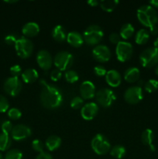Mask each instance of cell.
Returning <instances> with one entry per match:
<instances>
[{"instance_id": "obj_1", "label": "cell", "mask_w": 158, "mask_h": 159, "mask_svg": "<svg viewBox=\"0 0 158 159\" xmlns=\"http://www.w3.org/2000/svg\"><path fill=\"white\" fill-rule=\"evenodd\" d=\"M43 88L40 92V99L42 106L49 110H54L61 106L63 102V95L57 86L46 83L41 80Z\"/></svg>"}, {"instance_id": "obj_2", "label": "cell", "mask_w": 158, "mask_h": 159, "mask_svg": "<svg viewBox=\"0 0 158 159\" xmlns=\"http://www.w3.org/2000/svg\"><path fill=\"white\" fill-rule=\"evenodd\" d=\"M138 20L147 27L156 26L158 23V13L156 9L150 5H143L137 9L136 12Z\"/></svg>"}, {"instance_id": "obj_3", "label": "cell", "mask_w": 158, "mask_h": 159, "mask_svg": "<svg viewBox=\"0 0 158 159\" xmlns=\"http://www.w3.org/2000/svg\"><path fill=\"white\" fill-rule=\"evenodd\" d=\"M14 46L17 55L23 59L30 57L33 51V43L26 37H19Z\"/></svg>"}, {"instance_id": "obj_4", "label": "cell", "mask_w": 158, "mask_h": 159, "mask_svg": "<svg viewBox=\"0 0 158 159\" xmlns=\"http://www.w3.org/2000/svg\"><path fill=\"white\" fill-rule=\"evenodd\" d=\"M104 32L98 25H91L85 30L83 34L84 40L88 45H96L102 40Z\"/></svg>"}, {"instance_id": "obj_5", "label": "cell", "mask_w": 158, "mask_h": 159, "mask_svg": "<svg viewBox=\"0 0 158 159\" xmlns=\"http://www.w3.org/2000/svg\"><path fill=\"white\" fill-rule=\"evenodd\" d=\"M91 148L99 155H103L111 150V144L108 140L102 134H98L91 141Z\"/></svg>"}, {"instance_id": "obj_6", "label": "cell", "mask_w": 158, "mask_h": 159, "mask_svg": "<svg viewBox=\"0 0 158 159\" xmlns=\"http://www.w3.org/2000/svg\"><path fill=\"white\" fill-rule=\"evenodd\" d=\"M139 61L144 68H152L158 64V49L149 48L144 50L139 55Z\"/></svg>"}, {"instance_id": "obj_7", "label": "cell", "mask_w": 158, "mask_h": 159, "mask_svg": "<svg viewBox=\"0 0 158 159\" xmlns=\"http://www.w3.org/2000/svg\"><path fill=\"white\" fill-rule=\"evenodd\" d=\"M74 57L68 51H59L54 59V65L60 71H68L73 65Z\"/></svg>"}, {"instance_id": "obj_8", "label": "cell", "mask_w": 158, "mask_h": 159, "mask_svg": "<svg viewBox=\"0 0 158 159\" xmlns=\"http://www.w3.org/2000/svg\"><path fill=\"white\" fill-rule=\"evenodd\" d=\"M95 99L98 104L103 107H109L116 99L114 92L108 88L99 89L95 93Z\"/></svg>"}, {"instance_id": "obj_9", "label": "cell", "mask_w": 158, "mask_h": 159, "mask_svg": "<svg viewBox=\"0 0 158 159\" xmlns=\"http://www.w3.org/2000/svg\"><path fill=\"white\" fill-rule=\"evenodd\" d=\"M133 53V45L127 41L121 40L116 48V54L118 60L121 62H125L130 59Z\"/></svg>"}, {"instance_id": "obj_10", "label": "cell", "mask_w": 158, "mask_h": 159, "mask_svg": "<svg viewBox=\"0 0 158 159\" xmlns=\"http://www.w3.org/2000/svg\"><path fill=\"white\" fill-rule=\"evenodd\" d=\"M23 89V84L17 77L8 78L3 84V89L11 96H16Z\"/></svg>"}, {"instance_id": "obj_11", "label": "cell", "mask_w": 158, "mask_h": 159, "mask_svg": "<svg viewBox=\"0 0 158 159\" xmlns=\"http://www.w3.org/2000/svg\"><path fill=\"white\" fill-rule=\"evenodd\" d=\"M143 98V93L141 86H132L127 89L124 93V99L128 103L136 104Z\"/></svg>"}, {"instance_id": "obj_12", "label": "cell", "mask_w": 158, "mask_h": 159, "mask_svg": "<svg viewBox=\"0 0 158 159\" xmlns=\"http://www.w3.org/2000/svg\"><path fill=\"white\" fill-rule=\"evenodd\" d=\"M32 134V130L28 126L24 124H17L14 126L11 132V137L16 141H21L29 138Z\"/></svg>"}, {"instance_id": "obj_13", "label": "cell", "mask_w": 158, "mask_h": 159, "mask_svg": "<svg viewBox=\"0 0 158 159\" xmlns=\"http://www.w3.org/2000/svg\"><path fill=\"white\" fill-rule=\"evenodd\" d=\"M37 62L40 68L44 71H47L52 66L54 60L50 53L48 52L46 50H40L37 52Z\"/></svg>"}, {"instance_id": "obj_14", "label": "cell", "mask_w": 158, "mask_h": 159, "mask_svg": "<svg viewBox=\"0 0 158 159\" xmlns=\"http://www.w3.org/2000/svg\"><path fill=\"white\" fill-rule=\"evenodd\" d=\"M92 55L98 61L106 62L111 57V51L106 45L98 44L93 48Z\"/></svg>"}, {"instance_id": "obj_15", "label": "cell", "mask_w": 158, "mask_h": 159, "mask_svg": "<svg viewBox=\"0 0 158 159\" xmlns=\"http://www.w3.org/2000/svg\"><path fill=\"white\" fill-rule=\"evenodd\" d=\"M99 112V107L95 102H88L81 110V117L85 120H91L95 117Z\"/></svg>"}, {"instance_id": "obj_16", "label": "cell", "mask_w": 158, "mask_h": 159, "mask_svg": "<svg viewBox=\"0 0 158 159\" xmlns=\"http://www.w3.org/2000/svg\"><path fill=\"white\" fill-rule=\"evenodd\" d=\"M79 91L83 99H89L95 96V86L90 81H84L81 82Z\"/></svg>"}, {"instance_id": "obj_17", "label": "cell", "mask_w": 158, "mask_h": 159, "mask_svg": "<svg viewBox=\"0 0 158 159\" xmlns=\"http://www.w3.org/2000/svg\"><path fill=\"white\" fill-rule=\"evenodd\" d=\"M105 80L111 87H118L122 82V76L120 73L114 69L109 70L105 75Z\"/></svg>"}, {"instance_id": "obj_18", "label": "cell", "mask_w": 158, "mask_h": 159, "mask_svg": "<svg viewBox=\"0 0 158 159\" xmlns=\"http://www.w3.org/2000/svg\"><path fill=\"white\" fill-rule=\"evenodd\" d=\"M40 32V26L37 23L29 22L26 23L22 28V33L26 37H35Z\"/></svg>"}, {"instance_id": "obj_19", "label": "cell", "mask_w": 158, "mask_h": 159, "mask_svg": "<svg viewBox=\"0 0 158 159\" xmlns=\"http://www.w3.org/2000/svg\"><path fill=\"white\" fill-rule=\"evenodd\" d=\"M67 41L71 46L74 47V48H79L84 43L83 36L77 31H71L68 34Z\"/></svg>"}, {"instance_id": "obj_20", "label": "cell", "mask_w": 158, "mask_h": 159, "mask_svg": "<svg viewBox=\"0 0 158 159\" xmlns=\"http://www.w3.org/2000/svg\"><path fill=\"white\" fill-rule=\"evenodd\" d=\"M21 77L23 82L26 83H33L38 79V72L34 68H27L22 72Z\"/></svg>"}, {"instance_id": "obj_21", "label": "cell", "mask_w": 158, "mask_h": 159, "mask_svg": "<svg viewBox=\"0 0 158 159\" xmlns=\"http://www.w3.org/2000/svg\"><path fill=\"white\" fill-rule=\"evenodd\" d=\"M139 75H140V71L136 67H130L127 68L124 72V79L126 82L133 83L139 80Z\"/></svg>"}, {"instance_id": "obj_22", "label": "cell", "mask_w": 158, "mask_h": 159, "mask_svg": "<svg viewBox=\"0 0 158 159\" xmlns=\"http://www.w3.org/2000/svg\"><path fill=\"white\" fill-rule=\"evenodd\" d=\"M61 144V139L57 135H51L45 141V147L48 151L53 152L60 148Z\"/></svg>"}, {"instance_id": "obj_23", "label": "cell", "mask_w": 158, "mask_h": 159, "mask_svg": "<svg viewBox=\"0 0 158 159\" xmlns=\"http://www.w3.org/2000/svg\"><path fill=\"white\" fill-rule=\"evenodd\" d=\"M52 37L55 40L58 42H62L67 39V30L63 26L61 25H57L54 26V29L52 30Z\"/></svg>"}, {"instance_id": "obj_24", "label": "cell", "mask_w": 158, "mask_h": 159, "mask_svg": "<svg viewBox=\"0 0 158 159\" xmlns=\"http://www.w3.org/2000/svg\"><path fill=\"white\" fill-rule=\"evenodd\" d=\"M133 34H134V27L131 23H125V24L122 25L120 31H119V35H120L121 38L124 39V40L130 38L133 35Z\"/></svg>"}, {"instance_id": "obj_25", "label": "cell", "mask_w": 158, "mask_h": 159, "mask_svg": "<svg viewBox=\"0 0 158 159\" xmlns=\"http://www.w3.org/2000/svg\"><path fill=\"white\" fill-rule=\"evenodd\" d=\"M150 38V33L146 29H140L135 36V41L137 44H144Z\"/></svg>"}, {"instance_id": "obj_26", "label": "cell", "mask_w": 158, "mask_h": 159, "mask_svg": "<svg viewBox=\"0 0 158 159\" xmlns=\"http://www.w3.org/2000/svg\"><path fill=\"white\" fill-rule=\"evenodd\" d=\"M154 139V134L151 129H146L141 134V141L144 145L150 146L153 144Z\"/></svg>"}, {"instance_id": "obj_27", "label": "cell", "mask_w": 158, "mask_h": 159, "mask_svg": "<svg viewBox=\"0 0 158 159\" xmlns=\"http://www.w3.org/2000/svg\"><path fill=\"white\" fill-rule=\"evenodd\" d=\"M12 145V139L9 134L2 133L0 134V151L5 152L7 151Z\"/></svg>"}, {"instance_id": "obj_28", "label": "cell", "mask_w": 158, "mask_h": 159, "mask_svg": "<svg viewBox=\"0 0 158 159\" xmlns=\"http://www.w3.org/2000/svg\"><path fill=\"white\" fill-rule=\"evenodd\" d=\"M119 3V2L118 0H102L99 2V5L104 11L112 12Z\"/></svg>"}, {"instance_id": "obj_29", "label": "cell", "mask_w": 158, "mask_h": 159, "mask_svg": "<svg viewBox=\"0 0 158 159\" xmlns=\"http://www.w3.org/2000/svg\"><path fill=\"white\" fill-rule=\"evenodd\" d=\"M125 154H126V150L125 147L122 145H116L110 150V155L116 159L124 158Z\"/></svg>"}, {"instance_id": "obj_30", "label": "cell", "mask_w": 158, "mask_h": 159, "mask_svg": "<svg viewBox=\"0 0 158 159\" xmlns=\"http://www.w3.org/2000/svg\"><path fill=\"white\" fill-rule=\"evenodd\" d=\"M144 89L149 93H152L158 89V81L156 79H150L144 84Z\"/></svg>"}, {"instance_id": "obj_31", "label": "cell", "mask_w": 158, "mask_h": 159, "mask_svg": "<svg viewBox=\"0 0 158 159\" xmlns=\"http://www.w3.org/2000/svg\"><path fill=\"white\" fill-rule=\"evenodd\" d=\"M64 78L66 81L69 83H75L79 79L78 74L74 70H68L64 74Z\"/></svg>"}, {"instance_id": "obj_32", "label": "cell", "mask_w": 158, "mask_h": 159, "mask_svg": "<svg viewBox=\"0 0 158 159\" xmlns=\"http://www.w3.org/2000/svg\"><path fill=\"white\" fill-rule=\"evenodd\" d=\"M23 153L18 149H11L6 152L5 159H22Z\"/></svg>"}, {"instance_id": "obj_33", "label": "cell", "mask_w": 158, "mask_h": 159, "mask_svg": "<svg viewBox=\"0 0 158 159\" xmlns=\"http://www.w3.org/2000/svg\"><path fill=\"white\" fill-rule=\"evenodd\" d=\"M84 106V99L80 96H75L71 100V107L74 109V110H77V109L82 108Z\"/></svg>"}, {"instance_id": "obj_34", "label": "cell", "mask_w": 158, "mask_h": 159, "mask_svg": "<svg viewBox=\"0 0 158 159\" xmlns=\"http://www.w3.org/2000/svg\"><path fill=\"white\" fill-rule=\"evenodd\" d=\"M32 148L35 152L41 153L43 152V148H44V144L42 141L39 139L33 140L32 142Z\"/></svg>"}, {"instance_id": "obj_35", "label": "cell", "mask_w": 158, "mask_h": 159, "mask_svg": "<svg viewBox=\"0 0 158 159\" xmlns=\"http://www.w3.org/2000/svg\"><path fill=\"white\" fill-rule=\"evenodd\" d=\"M22 116V113L19 109L11 108L8 110V116L12 120H19Z\"/></svg>"}, {"instance_id": "obj_36", "label": "cell", "mask_w": 158, "mask_h": 159, "mask_svg": "<svg viewBox=\"0 0 158 159\" xmlns=\"http://www.w3.org/2000/svg\"><path fill=\"white\" fill-rule=\"evenodd\" d=\"M9 103L8 99L2 95H0V113H5L8 110Z\"/></svg>"}, {"instance_id": "obj_37", "label": "cell", "mask_w": 158, "mask_h": 159, "mask_svg": "<svg viewBox=\"0 0 158 159\" xmlns=\"http://www.w3.org/2000/svg\"><path fill=\"white\" fill-rule=\"evenodd\" d=\"M12 128H13V127H12V124L10 121L6 120L4 121V122L2 124L1 129L2 133L6 134H11V132H12Z\"/></svg>"}, {"instance_id": "obj_38", "label": "cell", "mask_w": 158, "mask_h": 159, "mask_svg": "<svg viewBox=\"0 0 158 159\" xmlns=\"http://www.w3.org/2000/svg\"><path fill=\"white\" fill-rule=\"evenodd\" d=\"M10 73L12 77H19V75H22V68L20 65H15L10 68Z\"/></svg>"}, {"instance_id": "obj_39", "label": "cell", "mask_w": 158, "mask_h": 159, "mask_svg": "<svg viewBox=\"0 0 158 159\" xmlns=\"http://www.w3.org/2000/svg\"><path fill=\"white\" fill-rule=\"evenodd\" d=\"M17 40H18V37H17L16 34H11L6 36V37H5L4 40L5 42H6V43H7L8 45H12L15 44Z\"/></svg>"}, {"instance_id": "obj_40", "label": "cell", "mask_w": 158, "mask_h": 159, "mask_svg": "<svg viewBox=\"0 0 158 159\" xmlns=\"http://www.w3.org/2000/svg\"><path fill=\"white\" fill-rule=\"evenodd\" d=\"M94 72L96 75L102 77V76H105L107 71L105 70V68H104L103 66H102V65H97V66H95L94 68Z\"/></svg>"}, {"instance_id": "obj_41", "label": "cell", "mask_w": 158, "mask_h": 159, "mask_svg": "<svg viewBox=\"0 0 158 159\" xmlns=\"http://www.w3.org/2000/svg\"><path fill=\"white\" fill-rule=\"evenodd\" d=\"M61 76H62L61 71H60V70L57 69V68H55V69L53 70L50 73L51 80L54 81V82H57V81H58L59 79L61 78Z\"/></svg>"}, {"instance_id": "obj_42", "label": "cell", "mask_w": 158, "mask_h": 159, "mask_svg": "<svg viewBox=\"0 0 158 159\" xmlns=\"http://www.w3.org/2000/svg\"><path fill=\"white\" fill-rule=\"evenodd\" d=\"M108 39H109V41L112 43H114V44L116 45L121 41V37L118 33H112L109 35V38Z\"/></svg>"}, {"instance_id": "obj_43", "label": "cell", "mask_w": 158, "mask_h": 159, "mask_svg": "<svg viewBox=\"0 0 158 159\" xmlns=\"http://www.w3.org/2000/svg\"><path fill=\"white\" fill-rule=\"evenodd\" d=\"M35 159H53V157L48 152H43L41 153H39V155L36 157Z\"/></svg>"}, {"instance_id": "obj_44", "label": "cell", "mask_w": 158, "mask_h": 159, "mask_svg": "<svg viewBox=\"0 0 158 159\" xmlns=\"http://www.w3.org/2000/svg\"><path fill=\"white\" fill-rule=\"evenodd\" d=\"M149 29H150L149 33H150L151 34H153V35H156V34H157L158 28L156 26H152V27L149 28Z\"/></svg>"}, {"instance_id": "obj_45", "label": "cell", "mask_w": 158, "mask_h": 159, "mask_svg": "<svg viewBox=\"0 0 158 159\" xmlns=\"http://www.w3.org/2000/svg\"><path fill=\"white\" fill-rule=\"evenodd\" d=\"M87 2L91 6H96L98 5H99V2H98L97 0H88Z\"/></svg>"}, {"instance_id": "obj_46", "label": "cell", "mask_w": 158, "mask_h": 159, "mask_svg": "<svg viewBox=\"0 0 158 159\" xmlns=\"http://www.w3.org/2000/svg\"><path fill=\"white\" fill-rule=\"evenodd\" d=\"M150 5L153 6L154 9L155 8L158 9V0H151V1H150Z\"/></svg>"}, {"instance_id": "obj_47", "label": "cell", "mask_w": 158, "mask_h": 159, "mask_svg": "<svg viewBox=\"0 0 158 159\" xmlns=\"http://www.w3.org/2000/svg\"><path fill=\"white\" fill-rule=\"evenodd\" d=\"M153 47L158 49V37L156 39V40H155L154 43H153Z\"/></svg>"}, {"instance_id": "obj_48", "label": "cell", "mask_w": 158, "mask_h": 159, "mask_svg": "<svg viewBox=\"0 0 158 159\" xmlns=\"http://www.w3.org/2000/svg\"><path fill=\"white\" fill-rule=\"evenodd\" d=\"M149 148H150V150L151 151V152H154V151H155V149H156V148H155V146L153 145V144H152L151 145H150V146H149Z\"/></svg>"}, {"instance_id": "obj_49", "label": "cell", "mask_w": 158, "mask_h": 159, "mask_svg": "<svg viewBox=\"0 0 158 159\" xmlns=\"http://www.w3.org/2000/svg\"><path fill=\"white\" fill-rule=\"evenodd\" d=\"M6 2H8V3H15V2H17L16 0H14V1H5Z\"/></svg>"}, {"instance_id": "obj_50", "label": "cell", "mask_w": 158, "mask_h": 159, "mask_svg": "<svg viewBox=\"0 0 158 159\" xmlns=\"http://www.w3.org/2000/svg\"><path fill=\"white\" fill-rule=\"evenodd\" d=\"M155 72H156V74L158 75V65H157V66H156V69H155Z\"/></svg>"}, {"instance_id": "obj_51", "label": "cell", "mask_w": 158, "mask_h": 159, "mask_svg": "<svg viewBox=\"0 0 158 159\" xmlns=\"http://www.w3.org/2000/svg\"><path fill=\"white\" fill-rule=\"evenodd\" d=\"M0 159H3V156H2V155L1 152H0Z\"/></svg>"}]
</instances>
